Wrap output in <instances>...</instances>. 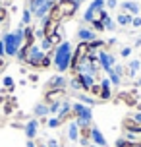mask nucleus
I'll list each match as a JSON object with an SVG mask.
<instances>
[{
  "mask_svg": "<svg viewBox=\"0 0 141 147\" xmlns=\"http://www.w3.org/2000/svg\"><path fill=\"white\" fill-rule=\"evenodd\" d=\"M74 56V49L68 41H62L58 47H54V54H52V66L56 68L58 74H64L70 70V62Z\"/></svg>",
  "mask_w": 141,
  "mask_h": 147,
  "instance_id": "1",
  "label": "nucleus"
},
{
  "mask_svg": "<svg viewBox=\"0 0 141 147\" xmlns=\"http://www.w3.org/2000/svg\"><path fill=\"white\" fill-rule=\"evenodd\" d=\"M23 64L35 68V70H48V68L52 66V54H46V52L41 51V47L33 45L29 56H27V60H25Z\"/></svg>",
  "mask_w": 141,
  "mask_h": 147,
  "instance_id": "2",
  "label": "nucleus"
},
{
  "mask_svg": "<svg viewBox=\"0 0 141 147\" xmlns=\"http://www.w3.org/2000/svg\"><path fill=\"white\" fill-rule=\"evenodd\" d=\"M2 43H4V49H6V58H15L17 51L23 45V25H19L15 29V33H4Z\"/></svg>",
  "mask_w": 141,
  "mask_h": 147,
  "instance_id": "3",
  "label": "nucleus"
},
{
  "mask_svg": "<svg viewBox=\"0 0 141 147\" xmlns=\"http://www.w3.org/2000/svg\"><path fill=\"white\" fill-rule=\"evenodd\" d=\"M139 97H141V93L137 91V89L118 91V95H116V97H112V103H114V105L124 103L126 107H130V109H135V107L139 105Z\"/></svg>",
  "mask_w": 141,
  "mask_h": 147,
  "instance_id": "4",
  "label": "nucleus"
},
{
  "mask_svg": "<svg viewBox=\"0 0 141 147\" xmlns=\"http://www.w3.org/2000/svg\"><path fill=\"white\" fill-rule=\"evenodd\" d=\"M72 110H74L75 114V122H77V126H85V124H93L91 120H93V109L91 107H87V105L83 103H74L72 105Z\"/></svg>",
  "mask_w": 141,
  "mask_h": 147,
  "instance_id": "5",
  "label": "nucleus"
},
{
  "mask_svg": "<svg viewBox=\"0 0 141 147\" xmlns=\"http://www.w3.org/2000/svg\"><path fill=\"white\" fill-rule=\"evenodd\" d=\"M68 97V91L64 87H58V89H48L43 93V103L46 107H50V105H60L64 99Z\"/></svg>",
  "mask_w": 141,
  "mask_h": 147,
  "instance_id": "6",
  "label": "nucleus"
},
{
  "mask_svg": "<svg viewBox=\"0 0 141 147\" xmlns=\"http://www.w3.org/2000/svg\"><path fill=\"white\" fill-rule=\"evenodd\" d=\"M60 8V14H62V20H70L72 16L77 12V2L75 0H62V2H56Z\"/></svg>",
  "mask_w": 141,
  "mask_h": 147,
  "instance_id": "7",
  "label": "nucleus"
},
{
  "mask_svg": "<svg viewBox=\"0 0 141 147\" xmlns=\"http://www.w3.org/2000/svg\"><path fill=\"white\" fill-rule=\"evenodd\" d=\"M99 66H101V70H104V72H108V70H112V68L116 66V58L112 56L108 51H99Z\"/></svg>",
  "mask_w": 141,
  "mask_h": 147,
  "instance_id": "8",
  "label": "nucleus"
},
{
  "mask_svg": "<svg viewBox=\"0 0 141 147\" xmlns=\"http://www.w3.org/2000/svg\"><path fill=\"white\" fill-rule=\"evenodd\" d=\"M66 85H68L66 76H62V74H56V76H52L50 80L45 83V91H48V89H58V87H64V89H66Z\"/></svg>",
  "mask_w": 141,
  "mask_h": 147,
  "instance_id": "9",
  "label": "nucleus"
},
{
  "mask_svg": "<svg viewBox=\"0 0 141 147\" xmlns=\"http://www.w3.org/2000/svg\"><path fill=\"white\" fill-rule=\"evenodd\" d=\"M91 134H93V124H85V126H79V143L83 147H89L91 145Z\"/></svg>",
  "mask_w": 141,
  "mask_h": 147,
  "instance_id": "10",
  "label": "nucleus"
},
{
  "mask_svg": "<svg viewBox=\"0 0 141 147\" xmlns=\"http://www.w3.org/2000/svg\"><path fill=\"white\" fill-rule=\"evenodd\" d=\"M75 39H77V43H91V41H95L97 35L93 29H87V27H79V29L75 31Z\"/></svg>",
  "mask_w": 141,
  "mask_h": 147,
  "instance_id": "11",
  "label": "nucleus"
},
{
  "mask_svg": "<svg viewBox=\"0 0 141 147\" xmlns=\"http://www.w3.org/2000/svg\"><path fill=\"white\" fill-rule=\"evenodd\" d=\"M43 35L48 39L50 35H54L56 31L60 29V22H54V20H48V18H45V23H43Z\"/></svg>",
  "mask_w": 141,
  "mask_h": 147,
  "instance_id": "12",
  "label": "nucleus"
},
{
  "mask_svg": "<svg viewBox=\"0 0 141 147\" xmlns=\"http://www.w3.org/2000/svg\"><path fill=\"white\" fill-rule=\"evenodd\" d=\"M37 130H39V120L37 118H31L25 122V128H23V132L27 136V140H35L37 138Z\"/></svg>",
  "mask_w": 141,
  "mask_h": 147,
  "instance_id": "13",
  "label": "nucleus"
},
{
  "mask_svg": "<svg viewBox=\"0 0 141 147\" xmlns=\"http://www.w3.org/2000/svg\"><path fill=\"white\" fill-rule=\"evenodd\" d=\"M101 87H103V91H101V97H99V101H112V83L108 78H104V80H101Z\"/></svg>",
  "mask_w": 141,
  "mask_h": 147,
  "instance_id": "14",
  "label": "nucleus"
},
{
  "mask_svg": "<svg viewBox=\"0 0 141 147\" xmlns=\"http://www.w3.org/2000/svg\"><path fill=\"white\" fill-rule=\"evenodd\" d=\"M68 83H70V85H72V89H74V91H77V93H89L87 85L83 83L81 74H77V76H72V80L68 81Z\"/></svg>",
  "mask_w": 141,
  "mask_h": 147,
  "instance_id": "15",
  "label": "nucleus"
},
{
  "mask_svg": "<svg viewBox=\"0 0 141 147\" xmlns=\"http://www.w3.org/2000/svg\"><path fill=\"white\" fill-rule=\"evenodd\" d=\"M103 8H104V0H95V2L89 6V10L85 12L83 20H85V22H93V16H95L99 10H103Z\"/></svg>",
  "mask_w": 141,
  "mask_h": 147,
  "instance_id": "16",
  "label": "nucleus"
},
{
  "mask_svg": "<svg viewBox=\"0 0 141 147\" xmlns=\"http://www.w3.org/2000/svg\"><path fill=\"white\" fill-rule=\"evenodd\" d=\"M91 143L93 145H99V147H106V138H104V134L97 128V126H93V134H91Z\"/></svg>",
  "mask_w": 141,
  "mask_h": 147,
  "instance_id": "17",
  "label": "nucleus"
},
{
  "mask_svg": "<svg viewBox=\"0 0 141 147\" xmlns=\"http://www.w3.org/2000/svg\"><path fill=\"white\" fill-rule=\"evenodd\" d=\"M37 41V37H35V27L33 25H27V27H23V45H29L33 47Z\"/></svg>",
  "mask_w": 141,
  "mask_h": 147,
  "instance_id": "18",
  "label": "nucleus"
},
{
  "mask_svg": "<svg viewBox=\"0 0 141 147\" xmlns=\"http://www.w3.org/2000/svg\"><path fill=\"white\" fill-rule=\"evenodd\" d=\"M14 110H17V99H15V97H8L6 103L2 105V114H4V116H10Z\"/></svg>",
  "mask_w": 141,
  "mask_h": 147,
  "instance_id": "19",
  "label": "nucleus"
},
{
  "mask_svg": "<svg viewBox=\"0 0 141 147\" xmlns=\"http://www.w3.org/2000/svg\"><path fill=\"white\" fill-rule=\"evenodd\" d=\"M68 138H70V141H77L79 140V126H77V122H70V126H68Z\"/></svg>",
  "mask_w": 141,
  "mask_h": 147,
  "instance_id": "20",
  "label": "nucleus"
},
{
  "mask_svg": "<svg viewBox=\"0 0 141 147\" xmlns=\"http://www.w3.org/2000/svg\"><path fill=\"white\" fill-rule=\"evenodd\" d=\"M141 70V60H130V64H128V78H135V74Z\"/></svg>",
  "mask_w": 141,
  "mask_h": 147,
  "instance_id": "21",
  "label": "nucleus"
},
{
  "mask_svg": "<svg viewBox=\"0 0 141 147\" xmlns=\"http://www.w3.org/2000/svg\"><path fill=\"white\" fill-rule=\"evenodd\" d=\"M75 99H77L79 103L87 105V107H95V103H97V99H95V97H91L89 93H77V95H75Z\"/></svg>",
  "mask_w": 141,
  "mask_h": 147,
  "instance_id": "22",
  "label": "nucleus"
},
{
  "mask_svg": "<svg viewBox=\"0 0 141 147\" xmlns=\"http://www.w3.org/2000/svg\"><path fill=\"white\" fill-rule=\"evenodd\" d=\"M33 114H35L37 118H45V116H48V107H46L45 103L35 105V109H33Z\"/></svg>",
  "mask_w": 141,
  "mask_h": 147,
  "instance_id": "23",
  "label": "nucleus"
},
{
  "mask_svg": "<svg viewBox=\"0 0 141 147\" xmlns=\"http://www.w3.org/2000/svg\"><path fill=\"white\" fill-rule=\"evenodd\" d=\"M29 52H31V47H29V45H21V49L17 51V54H15V58L19 60V62H25V60H27V56H29Z\"/></svg>",
  "mask_w": 141,
  "mask_h": 147,
  "instance_id": "24",
  "label": "nucleus"
},
{
  "mask_svg": "<svg viewBox=\"0 0 141 147\" xmlns=\"http://www.w3.org/2000/svg\"><path fill=\"white\" fill-rule=\"evenodd\" d=\"M116 147H141L139 141H130L126 138H118L116 140Z\"/></svg>",
  "mask_w": 141,
  "mask_h": 147,
  "instance_id": "25",
  "label": "nucleus"
},
{
  "mask_svg": "<svg viewBox=\"0 0 141 147\" xmlns=\"http://www.w3.org/2000/svg\"><path fill=\"white\" fill-rule=\"evenodd\" d=\"M106 76H108V80H110L112 85H120V83H122V78L116 74V70H114V68H112V70H108V72H106Z\"/></svg>",
  "mask_w": 141,
  "mask_h": 147,
  "instance_id": "26",
  "label": "nucleus"
},
{
  "mask_svg": "<svg viewBox=\"0 0 141 147\" xmlns=\"http://www.w3.org/2000/svg\"><path fill=\"white\" fill-rule=\"evenodd\" d=\"M101 91H103V87H101V81H95V83L89 87V95L95 97V99H99V97H101Z\"/></svg>",
  "mask_w": 141,
  "mask_h": 147,
  "instance_id": "27",
  "label": "nucleus"
},
{
  "mask_svg": "<svg viewBox=\"0 0 141 147\" xmlns=\"http://www.w3.org/2000/svg\"><path fill=\"white\" fill-rule=\"evenodd\" d=\"M45 39H46V37H45ZM48 43H50L52 47H58V45L62 43V29H58L56 33H54V35L48 37Z\"/></svg>",
  "mask_w": 141,
  "mask_h": 147,
  "instance_id": "28",
  "label": "nucleus"
},
{
  "mask_svg": "<svg viewBox=\"0 0 141 147\" xmlns=\"http://www.w3.org/2000/svg\"><path fill=\"white\" fill-rule=\"evenodd\" d=\"M132 14H118V23L120 25H130L132 23Z\"/></svg>",
  "mask_w": 141,
  "mask_h": 147,
  "instance_id": "29",
  "label": "nucleus"
},
{
  "mask_svg": "<svg viewBox=\"0 0 141 147\" xmlns=\"http://www.w3.org/2000/svg\"><path fill=\"white\" fill-rule=\"evenodd\" d=\"M60 120L56 116H52V118H48V120H46V128H52V130H54V128H60Z\"/></svg>",
  "mask_w": 141,
  "mask_h": 147,
  "instance_id": "30",
  "label": "nucleus"
},
{
  "mask_svg": "<svg viewBox=\"0 0 141 147\" xmlns=\"http://www.w3.org/2000/svg\"><path fill=\"white\" fill-rule=\"evenodd\" d=\"M8 18H10L8 8H4L2 4H0V23H8Z\"/></svg>",
  "mask_w": 141,
  "mask_h": 147,
  "instance_id": "31",
  "label": "nucleus"
},
{
  "mask_svg": "<svg viewBox=\"0 0 141 147\" xmlns=\"http://www.w3.org/2000/svg\"><path fill=\"white\" fill-rule=\"evenodd\" d=\"M21 25H23V27H27V25H31V10H25V12H23Z\"/></svg>",
  "mask_w": 141,
  "mask_h": 147,
  "instance_id": "32",
  "label": "nucleus"
},
{
  "mask_svg": "<svg viewBox=\"0 0 141 147\" xmlns=\"http://www.w3.org/2000/svg\"><path fill=\"white\" fill-rule=\"evenodd\" d=\"M124 10H130L132 14H137V12H139V6L134 4V2H126V4H124Z\"/></svg>",
  "mask_w": 141,
  "mask_h": 147,
  "instance_id": "33",
  "label": "nucleus"
},
{
  "mask_svg": "<svg viewBox=\"0 0 141 147\" xmlns=\"http://www.w3.org/2000/svg\"><path fill=\"white\" fill-rule=\"evenodd\" d=\"M114 29H116V23H114L110 18H108V20L104 22V31H114Z\"/></svg>",
  "mask_w": 141,
  "mask_h": 147,
  "instance_id": "34",
  "label": "nucleus"
},
{
  "mask_svg": "<svg viewBox=\"0 0 141 147\" xmlns=\"http://www.w3.org/2000/svg\"><path fill=\"white\" fill-rule=\"evenodd\" d=\"M91 25H93V27H91L93 31H104V23L103 22H91Z\"/></svg>",
  "mask_w": 141,
  "mask_h": 147,
  "instance_id": "35",
  "label": "nucleus"
},
{
  "mask_svg": "<svg viewBox=\"0 0 141 147\" xmlns=\"http://www.w3.org/2000/svg\"><path fill=\"white\" fill-rule=\"evenodd\" d=\"M58 112H60V105H50L48 107V114H56L58 116Z\"/></svg>",
  "mask_w": 141,
  "mask_h": 147,
  "instance_id": "36",
  "label": "nucleus"
},
{
  "mask_svg": "<svg viewBox=\"0 0 141 147\" xmlns=\"http://www.w3.org/2000/svg\"><path fill=\"white\" fill-rule=\"evenodd\" d=\"M46 147H60V143H58V140L48 138V140H46Z\"/></svg>",
  "mask_w": 141,
  "mask_h": 147,
  "instance_id": "37",
  "label": "nucleus"
},
{
  "mask_svg": "<svg viewBox=\"0 0 141 147\" xmlns=\"http://www.w3.org/2000/svg\"><path fill=\"white\" fill-rule=\"evenodd\" d=\"M120 54H122V56H124V58H128V56H130V54H132V47H124V49H122V51H120Z\"/></svg>",
  "mask_w": 141,
  "mask_h": 147,
  "instance_id": "38",
  "label": "nucleus"
},
{
  "mask_svg": "<svg viewBox=\"0 0 141 147\" xmlns=\"http://www.w3.org/2000/svg\"><path fill=\"white\" fill-rule=\"evenodd\" d=\"M27 78H29V81H33V83H37V81H39V76H37V74H29Z\"/></svg>",
  "mask_w": 141,
  "mask_h": 147,
  "instance_id": "39",
  "label": "nucleus"
},
{
  "mask_svg": "<svg viewBox=\"0 0 141 147\" xmlns=\"http://www.w3.org/2000/svg\"><path fill=\"white\" fill-rule=\"evenodd\" d=\"M132 25H134V27H139L141 25V18H134V20H132Z\"/></svg>",
  "mask_w": 141,
  "mask_h": 147,
  "instance_id": "40",
  "label": "nucleus"
},
{
  "mask_svg": "<svg viewBox=\"0 0 141 147\" xmlns=\"http://www.w3.org/2000/svg\"><path fill=\"white\" fill-rule=\"evenodd\" d=\"M14 2H15V0H2L0 4H2V6H4V8H8V6H10V4H14Z\"/></svg>",
  "mask_w": 141,
  "mask_h": 147,
  "instance_id": "41",
  "label": "nucleus"
},
{
  "mask_svg": "<svg viewBox=\"0 0 141 147\" xmlns=\"http://www.w3.org/2000/svg\"><path fill=\"white\" fill-rule=\"evenodd\" d=\"M35 145H37V147H46V143H45V141H41V140H37V138H35Z\"/></svg>",
  "mask_w": 141,
  "mask_h": 147,
  "instance_id": "42",
  "label": "nucleus"
},
{
  "mask_svg": "<svg viewBox=\"0 0 141 147\" xmlns=\"http://www.w3.org/2000/svg\"><path fill=\"white\" fill-rule=\"evenodd\" d=\"M8 66V62H6V58H0V70H4V68Z\"/></svg>",
  "mask_w": 141,
  "mask_h": 147,
  "instance_id": "43",
  "label": "nucleus"
},
{
  "mask_svg": "<svg viewBox=\"0 0 141 147\" xmlns=\"http://www.w3.org/2000/svg\"><path fill=\"white\" fill-rule=\"evenodd\" d=\"M17 120H25V118H27V114H25V112H17Z\"/></svg>",
  "mask_w": 141,
  "mask_h": 147,
  "instance_id": "44",
  "label": "nucleus"
},
{
  "mask_svg": "<svg viewBox=\"0 0 141 147\" xmlns=\"http://www.w3.org/2000/svg\"><path fill=\"white\" fill-rule=\"evenodd\" d=\"M132 118H134L135 122H141V112H135V114H134Z\"/></svg>",
  "mask_w": 141,
  "mask_h": 147,
  "instance_id": "45",
  "label": "nucleus"
},
{
  "mask_svg": "<svg viewBox=\"0 0 141 147\" xmlns=\"http://www.w3.org/2000/svg\"><path fill=\"white\" fill-rule=\"evenodd\" d=\"M25 145H27V147H37V145H35V140H27Z\"/></svg>",
  "mask_w": 141,
  "mask_h": 147,
  "instance_id": "46",
  "label": "nucleus"
},
{
  "mask_svg": "<svg viewBox=\"0 0 141 147\" xmlns=\"http://www.w3.org/2000/svg\"><path fill=\"white\" fill-rule=\"evenodd\" d=\"M108 8H116V0H108Z\"/></svg>",
  "mask_w": 141,
  "mask_h": 147,
  "instance_id": "47",
  "label": "nucleus"
},
{
  "mask_svg": "<svg viewBox=\"0 0 141 147\" xmlns=\"http://www.w3.org/2000/svg\"><path fill=\"white\" fill-rule=\"evenodd\" d=\"M135 47H141V39H137V41H135Z\"/></svg>",
  "mask_w": 141,
  "mask_h": 147,
  "instance_id": "48",
  "label": "nucleus"
},
{
  "mask_svg": "<svg viewBox=\"0 0 141 147\" xmlns=\"http://www.w3.org/2000/svg\"><path fill=\"white\" fill-rule=\"evenodd\" d=\"M135 85H137V87H141V78H139L137 81H135Z\"/></svg>",
  "mask_w": 141,
  "mask_h": 147,
  "instance_id": "49",
  "label": "nucleus"
},
{
  "mask_svg": "<svg viewBox=\"0 0 141 147\" xmlns=\"http://www.w3.org/2000/svg\"><path fill=\"white\" fill-rule=\"evenodd\" d=\"M139 143H141V140H139Z\"/></svg>",
  "mask_w": 141,
  "mask_h": 147,
  "instance_id": "50",
  "label": "nucleus"
},
{
  "mask_svg": "<svg viewBox=\"0 0 141 147\" xmlns=\"http://www.w3.org/2000/svg\"><path fill=\"white\" fill-rule=\"evenodd\" d=\"M0 72H2V70H0Z\"/></svg>",
  "mask_w": 141,
  "mask_h": 147,
  "instance_id": "51",
  "label": "nucleus"
}]
</instances>
